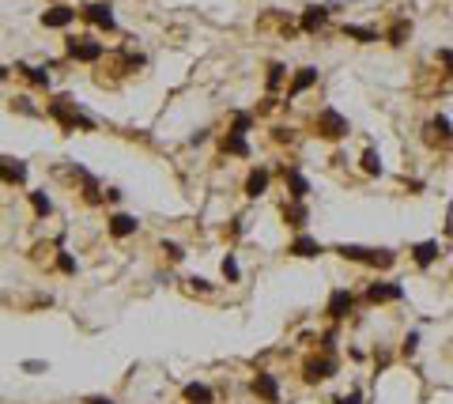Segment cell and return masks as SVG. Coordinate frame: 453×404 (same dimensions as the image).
<instances>
[{
  "instance_id": "1",
  "label": "cell",
  "mask_w": 453,
  "mask_h": 404,
  "mask_svg": "<svg viewBox=\"0 0 453 404\" xmlns=\"http://www.w3.org/2000/svg\"><path fill=\"white\" fill-rule=\"evenodd\" d=\"M46 117H53L64 133H76V128L79 133H95V121L87 117L84 110H79V102H72L68 95H57L50 106H46Z\"/></svg>"
},
{
  "instance_id": "2",
  "label": "cell",
  "mask_w": 453,
  "mask_h": 404,
  "mask_svg": "<svg viewBox=\"0 0 453 404\" xmlns=\"http://www.w3.org/2000/svg\"><path fill=\"white\" fill-rule=\"evenodd\" d=\"M333 253H340L344 261H355V264H367V269H378V272H389L393 264H396V253H393V249L355 246V242H340V246H333Z\"/></svg>"
},
{
  "instance_id": "3",
  "label": "cell",
  "mask_w": 453,
  "mask_h": 404,
  "mask_svg": "<svg viewBox=\"0 0 453 404\" xmlns=\"http://www.w3.org/2000/svg\"><path fill=\"white\" fill-rule=\"evenodd\" d=\"M314 133H318L321 140H329V144H340V140L351 136V121L340 114V110H333V106H321L318 117H314Z\"/></svg>"
},
{
  "instance_id": "4",
  "label": "cell",
  "mask_w": 453,
  "mask_h": 404,
  "mask_svg": "<svg viewBox=\"0 0 453 404\" xmlns=\"http://www.w3.org/2000/svg\"><path fill=\"white\" fill-rule=\"evenodd\" d=\"M340 370L336 355L333 352H318V355H306L302 359V382L306 385H318V382H329Z\"/></svg>"
},
{
  "instance_id": "5",
  "label": "cell",
  "mask_w": 453,
  "mask_h": 404,
  "mask_svg": "<svg viewBox=\"0 0 453 404\" xmlns=\"http://www.w3.org/2000/svg\"><path fill=\"white\" fill-rule=\"evenodd\" d=\"M363 298H367L370 306L401 302V298H404V284H396V280H374V284H367V291H363Z\"/></svg>"
},
{
  "instance_id": "6",
  "label": "cell",
  "mask_w": 453,
  "mask_h": 404,
  "mask_svg": "<svg viewBox=\"0 0 453 404\" xmlns=\"http://www.w3.org/2000/svg\"><path fill=\"white\" fill-rule=\"evenodd\" d=\"M68 57L72 61H84V64H95V61H102V53H106V46L102 42H95L91 35H84V38H68Z\"/></svg>"
},
{
  "instance_id": "7",
  "label": "cell",
  "mask_w": 453,
  "mask_h": 404,
  "mask_svg": "<svg viewBox=\"0 0 453 404\" xmlns=\"http://www.w3.org/2000/svg\"><path fill=\"white\" fill-rule=\"evenodd\" d=\"M249 389H253L257 401L264 404H280V378L272 374V370H257L253 382H249Z\"/></svg>"
},
{
  "instance_id": "8",
  "label": "cell",
  "mask_w": 453,
  "mask_h": 404,
  "mask_svg": "<svg viewBox=\"0 0 453 404\" xmlns=\"http://www.w3.org/2000/svg\"><path fill=\"white\" fill-rule=\"evenodd\" d=\"M355 310V295L347 287H333L329 291V302H325V318L329 321H344L347 314Z\"/></svg>"
},
{
  "instance_id": "9",
  "label": "cell",
  "mask_w": 453,
  "mask_h": 404,
  "mask_svg": "<svg viewBox=\"0 0 453 404\" xmlns=\"http://www.w3.org/2000/svg\"><path fill=\"white\" fill-rule=\"evenodd\" d=\"M408 257H412L416 269H431V264L442 257V242L438 238H423V242H416V246L408 249Z\"/></svg>"
},
{
  "instance_id": "10",
  "label": "cell",
  "mask_w": 453,
  "mask_h": 404,
  "mask_svg": "<svg viewBox=\"0 0 453 404\" xmlns=\"http://www.w3.org/2000/svg\"><path fill=\"white\" fill-rule=\"evenodd\" d=\"M287 253H291V257H298V261H314V257L325 253V246H321L318 238H310V234L302 231V234H295V238L287 242Z\"/></svg>"
},
{
  "instance_id": "11",
  "label": "cell",
  "mask_w": 453,
  "mask_h": 404,
  "mask_svg": "<svg viewBox=\"0 0 453 404\" xmlns=\"http://www.w3.org/2000/svg\"><path fill=\"white\" fill-rule=\"evenodd\" d=\"M325 23H329V8L325 4H310V8H302V15H298V30H302V35H318Z\"/></svg>"
},
{
  "instance_id": "12",
  "label": "cell",
  "mask_w": 453,
  "mask_h": 404,
  "mask_svg": "<svg viewBox=\"0 0 453 404\" xmlns=\"http://www.w3.org/2000/svg\"><path fill=\"white\" fill-rule=\"evenodd\" d=\"M283 185H287L291 200H306L310 197V177L298 171V166H283Z\"/></svg>"
},
{
  "instance_id": "13",
  "label": "cell",
  "mask_w": 453,
  "mask_h": 404,
  "mask_svg": "<svg viewBox=\"0 0 453 404\" xmlns=\"http://www.w3.org/2000/svg\"><path fill=\"white\" fill-rule=\"evenodd\" d=\"M283 223H287L295 234H302L306 223H310V208H306V200H287V204H283Z\"/></svg>"
},
{
  "instance_id": "14",
  "label": "cell",
  "mask_w": 453,
  "mask_h": 404,
  "mask_svg": "<svg viewBox=\"0 0 453 404\" xmlns=\"http://www.w3.org/2000/svg\"><path fill=\"white\" fill-rule=\"evenodd\" d=\"M84 19L87 23H95V27H102V30H117V19H113V8L110 4H87L84 8Z\"/></svg>"
},
{
  "instance_id": "15",
  "label": "cell",
  "mask_w": 453,
  "mask_h": 404,
  "mask_svg": "<svg viewBox=\"0 0 453 404\" xmlns=\"http://www.w3.org/2000/svg\"><path fill=\"white\" fill-rule=\"evenodd\" d=\"M0 182L4 185H23L27 182V163H23V159L0 155Z\"/></svg>"
},
{
  "instance_id": "16",
  "label": "cell",
  "mask_w": 453,
  "mask_h": 404,
  "mask_svg": "<svg viewBox=\"0 0 453 404\" xmlns=\"http://www.w3.org/2000/svg\"><path fill=\"white\" fill-rule=\"evenodd\" d=\"M318 76H321V72L314 68V64L298 68V72H295V79H291V87H287V99H298V95H306L314 84H318Z\"/></svg>"
},
{
  "instance_id": "17",
  "label": "cell",
  "mask_w": 453,
  "mask_h": 404,
  "mask_svg": "<svg viewBox=\"0 0 453 404\" xmlns=\"http://www.w3.org/2000/svg\"><path fill=\"white\" fill-rule=\"evenodd\" d=\"M106 231H110V238H128V234L140 231V223H136V215H128V212H113Z\"/></svg>"
},
{
  "instance_id": "18",
  "label": "cell",
  "mask_w": 453,
  "mask_h": 404,
  "mask_svg": "<svg viewBox=\"0 0 453 404\" xmlns=\"http://www.w3.org/2000/svg\"><path fill=\"white\" fill-rule=\"evenodd\" d=\"M72 19H76V8H68V4H53L42 12V27H53V30L68 27Z\"/></svg>"
},
{
  "instance_id": "19",
  "label": "cell",
  "mask_w": 453,
  "mask_h": 404,
  "mask_svg": "<svg viewBox=\"0 0 453 404\" xmlns=\"http://www.w3.org/2000/svg\"><path fill=\"white\" fill-rule=\"evenodd\" d=\"M269 182H272V171L269 166H253V171H249V177H246V197H264V193H269Z\"/></svg>"
},
{
  "instance_id": "20",
  "label": "cell",
  "mask_w": 453,
  "mask_h": 404,
  "mask_svg": "<svg viewBox=\"0 0 453 404\" xmlns=\"http://www.w3.org/2000/svg\"><path fill=\"white\" fill-rule=\"evenodd\" d=\"M446 140H453V125L446 114H434L427 121V144H446Z\"/></svg>"
},
{
  "instance_id": "21",
  "label": "cell",
  "mask_w": 453,
  "mask_h": 404,
  "mask_svg": "<svg viewBox=\"0 0 453 404\" xmlns=\"http://www.w3.org/2000/svg\"><path fill=\"white\" fill-rule=\"evenodd\" d=\"M182 397H185V404H212L215 393L204 382H189V385H182Z\"/></svg>"
},
{
  "instance_id": "22",
  "label": "cell",
  "mask_w": 453,
  "mask_h": 404,
  "mask_svg": "<svg viewBox=\"0 0 453 404\" xmlns=\"http://www.w3.org/2000/svg\"><path fill=\"white\" fill-rule=\"evenodd\" d=\"M344 38H355L359 46H374L382 35L374 27H363V23H344Z\"/></svg>"
},
{
  "instance_id": "23",
  "label": "cell",
  "mask_w": 453,
  "mask_h": 404,
  "mask_svg": "<svg viewBox=\"0 0 453 404\" xmlns=\"http://www.w3.org/2000/svg\"><path fill=\"white\" fill-rule=\"evenodd\" d=\"M220 148L226 151V155H238V159H246V155H249V140H246V136H238V133H226Z\"/></svg>"
},
{
  "instance_id": "24",
  "label": "cell",
  "mask_w": 453,
  "mask_h": 404,
  "mask_svg": "<svg viewBox=\"0 0 453 404\" xmlns=\"http://www.w3.org/2000/svg\"><path fill=\"white\" fill-rule=\"evenodd\" d=\"M359 166H363V174H367V177H382V174H385V166H382V155H378L374 148H367V151H363Z\"/></svg>"
},
{
  "instance_id": "25",
  "label": "cell",
  "mask_w": 453,
  "mask_h": 404,
  "mask_svg": "<svg viewBox=\"0 0 453 404\" xmlns=\"http://www.w3.org/2000/svg\"><path fill=\"white\" fill-rule=\"evenodd\" d=\"M408 38H412V23H408V19H396L393 27L385 30V42H389L393 50H396V46H404Z\"/></svg>"
},
{
  "instance_id": "26",
  "label": "cell",
  "mask_w": 453,
  "mask_h": 404,
  "mask_svg": "<svg viewBox=\"0 0 453 404\" xmlns=\"http://www.w3.org/2000/svg\"><path fill=\"white\" fill-rule=\"evenodd\" d=\"M283 76H287V68H283L280 61H272V64H269V76H264V87H269V95H276V91H280Z\"/></svg>"
},
{
  "instance_id": "27",
  "label": "cell",
  "mask_w": 453,
  "mask_h": 404,
  "mask_svg": "<svg viewBox=\"0 0 453 404\" xmlns=\"http://www.w3.org/2000/svg\"><path fill=\"white\" fill-rule=\"evenodd\" d=\"M15 72H23V76H27L35 87H50V72H46V68H30V64H15Z\"/></svg>"
},
{
  "instance_id": "28",
  "label": "cell",
  "mask_w": 453,
  "mask_h": 404,
  "mask_svg": "<svg viewBox=\"0 0 453 404\" xmlns=\"http://www.w3.org/2000/svg\"><path fill=\"white\" fill-rule=\"evenodd\" d=\"M30 208H35V215H42V220H46V215L53 212V200L46 197L42 189H35V193H30Z\"/></svg>"
},
{
  "instance_id": "29",
  "label": "cell",
  "mask_w": 453,
  "mask_h": 404,
  "mask_svg": "<svg viewBox=\"0 0 453 404\" xmlns=\"http://www.w3.org/2000/svg\"><path fill=\"white\" fill-rule=\"evenodd\" d=\"M249 128H253V117H249L246 110H238V114H234V121H231V128H226V133H238V136H246Z\"/></svg>"
},
{
  "instance_id": "30",
  "label": "cell",
  "mask_w": 453,
  "mask_h": 404,
  "mask_svg": "<svg viewBox=\"0 0 453 404\" xmlns=\"http://www.w3.org/2000/svg\"><path fill=\"white\" fill-rule=\"evenodd\" d=\"M223 280H226V284H238V280H242V269H238V261H234V253L223 257Z\"/></svg>"
},
{
  "instance_id": "31",
  "label": "cell",
  "mask_w": 453,
  "mask_h": 404,
  "mask_svg": "<svg viewBox=\"0 0 453 404\" xmlns=\"http://www.w3.org/2000/svg\"><path fill=\"white\" fill-rule=\"evenodd\" d=\"M416 352H419V329H412V333L401 340V359H412Z\"/></svg>"
},
{
  "instance_id": "32",
  "label": "cell",
  "mask_w": 453,
  "mask_h": 404,
  "mask_svg": "<svg viewBox=\"0 0 453 404\" xmlns=\"http://www.w3.org/2000/svg\"><path fill=\"white\" fill-rule=\"evenodd\" d=\"M57 269H61L64 276H76V261H72V253H64L61 249V253H57Z\"/></svg>"
},
{
  "instance_id": "33",
  "label": "cell",
  "mask_w": 453,
  "mask_h": 404,
  "mask_svg": "<svg viewBox=\"0 0 453 404\" xmlns=\"http://www.w3.org/2000/svg\"><path fill=\"white\" fill-rule=\"evenodd\" d=\"M272 140H276V144H291V140H295V128H272Z\"/></svg>"
},
{
  "instance_id": "34",
  "label": "cell",
  "mask_w": 453,
  "mask_h": 404,
  "mask_svg": "<svg viewBox=\"0 0 453 404\" xmlns=\"http://www.w3.org/2000/svg\"><path fill=\"white\" fill-rule=\"evenodd\" d=\"M163 253L170 257V261H182V257H185V249L177 246V242H163Z\"/></svg>"
},
{
  "instance_id": "35",
  "label": "cell",
  "mask_w": 453,
  "mask_h": 404,
  "mask_svg": "<svg viewBox=\"0 0 453 404\" xmlns=\"http://www.w3.org/2000/svg\"><path fill=\"white\" fill-rule=\"evenodd\" d=\"M333 404H363V393L351 389V393H340V397H333Z\"/></svg>"
},
{
  "instance_id": "36",
  "label": "cell",
  "mask_w": 453,
  "mask_h": 404,
  "mask_svg": "<svg viewBox=\"0 0 453 404\" xmlns=\"http://www.w3.org/2000/svg\"><path fill=\"white\" fill-rule=\"evenodd\" d=\"M12 106H15V110H19V114H30V117H35V114H38V110H35V106H30V99H23V95H19V99H12Z\"/></svg>"
},
{
  "instance_id": "37",
  "label": "cell",
  "mask_w": 453,
  "mask_h": 404,
  "mask_svg": "<svg viewBox=\"0 0 453 404\" xmlns=\"http://www.w3.org/2000/svg\"><path fill=\"white\" fill-rule=\"evenodd\" d=\"M189 287H193V291H200V295H208V291H212V284H208L204 276H193V280H189Z\"/></svg>"
},
{
  "instance_id": "38",
  "label": "cell",
  "mask_w": 453,
  "mask_h": 404,
  "mask_svg": "<svg viewBox=\"0 0 453 404\" xmlns=\"http://www.w3.org/2000/svg\"><path fill=\"white\" fill-rule=\"evenodd\" d=\"M438 64H446V72L453 76V50H438Z\"/></svg>"
},
{
  "instance_id": "39",
  "label": "cell",
  "mask_w": 453,
  "mask_h": 404,
  "mask_svg": "<svg viewBox=\"0 0 453 404\" xmlns=\"http://www.w3.org/2000/svg\"><path fill=\"white\" fill-rule=\"evenodd\" d=\"M23 370H27V374H38V370H46V363L42 359H27L23 363Z\"/></svg>"
},
{
  "instance_id": "40",
  "label": "cell",
  "mask_w": 453,
  "mask_h": 404,
  "mask_svg": "<svg viewBox=\"0 0 453 404\" xmlns=\"http://www.w3.org/2000/svg\"><path fill=\"white\" fill-rule=\"evenodd\" d=\"M84 404H113V397H87Z\"/></svg>"
},
{
  "instance_id": "41",
  "label": "cell",
  "mask_w": 453,
  "mask_h": 404,
  "mask_svg": "<svg viewBox=\"0 0 453 404\" xmlns=\"http://www.w3.org/2000/svg\"><path fill=\"white\" fill-rule=\"evenodd\" d=\"M4 76H8V68H4V64H0V79H4Z\"/></svg>"
}]
</instances>
